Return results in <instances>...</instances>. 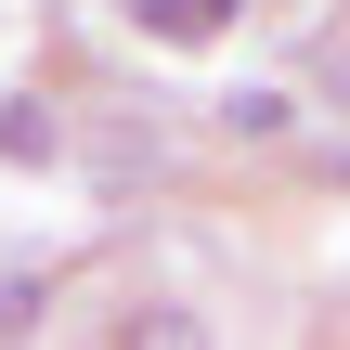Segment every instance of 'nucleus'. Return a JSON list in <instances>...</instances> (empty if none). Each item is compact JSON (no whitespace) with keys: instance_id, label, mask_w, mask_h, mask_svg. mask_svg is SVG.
<instances>
[{"instance_id":"nucleus-1","label":"nucleus","mask_w":350,"mask_h":350,"mask_svg":"<svg viewBox=\"0 0 350 350\" xmlns=\"http://www.w3.org/2000/svg\"><path fill=\"white\" fill-rule=\"evenodd\" d=\"M234 13H247V0H143V13H130V26H143V39H156V52H208V39H221V26H234Z\"/></svg>"},{"instance_id":"nucleus-2","label":"nucleus","mask_w":350,"mask_h":350,"mask_svg":"<svg viewBox=\"0 0 350 350\" xmlns=\"http://www.w3.org/2000/svg\"><path fill=\"white\" fill-rule=\"evenodd\" d=\"M221 117H234V130H247V143H273V130H299V104H286V91H234V104H221Z\"/></svg>"},{"instance_id":"nucleus-3","label":"nucleus","mask_w":350,"mask_h":350,"mask_svg":"<svg viewBox=\"0 0 350 350\" xmlns=\"http://www.w3.org/2000/svg\"><path fill=\"white\" fill-rule=\"evenodd\" d=\"M13 325H26V286H0V338H13Z\"/></svg>"}]
</instances>
